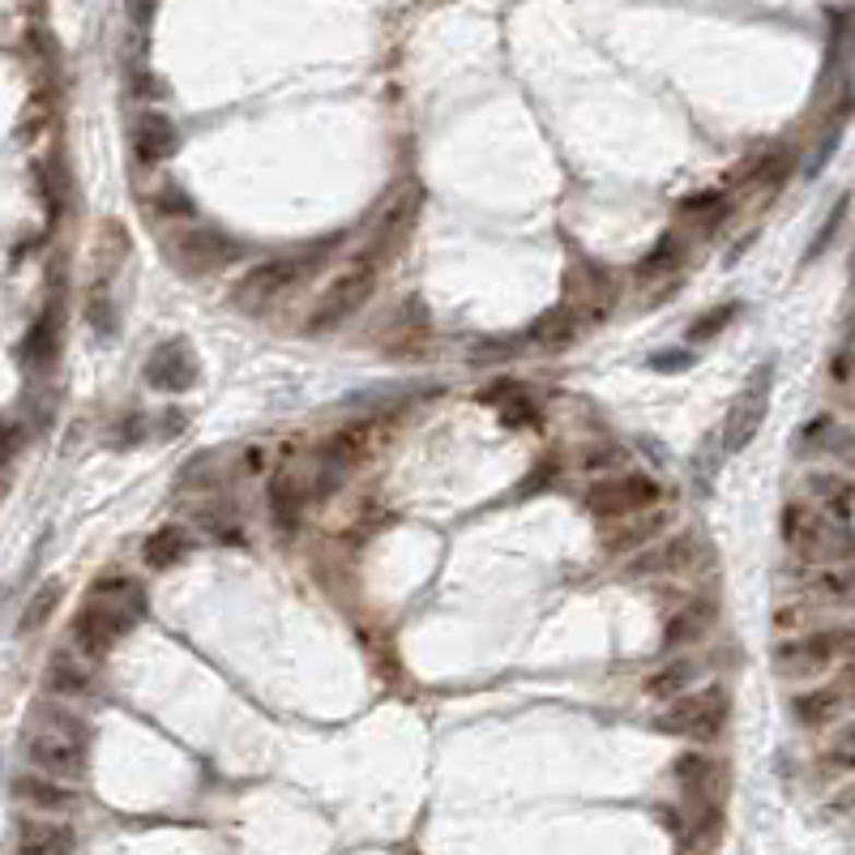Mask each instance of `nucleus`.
Here are the masks:
<instances>
[{
	"label": "nucleus",
	"instance_id": "1",
	"mask_svg": "<svg viewBox=\"0 0 855 855\" xmlns=\"http://www.w3.org/2000/svg\"><path fill=\"white\" fill-rule=\"evenodd\" d=\"M146 611H151V595H146L142 582H133V578H107V582L91 586V599L78 607L69 638H73V646L86 654V658H103Z\"/></svg>",
	"mask_w": 855,
	"mask_h": 855
},
{
	"label": "nucleus",
	"instance_id": "2",
	"mask_svg": "<svg viewBox=\"0 0 855 855\" xmlns=\"http://www.w3.org/2000/svg\"><path fill=\"white\" fill-rule=\"evenodd\" d=\"M339 245V236L334 240H317V245H304L300 252H287V257H270V261H261V265H252L249 274L231 287V304L240 308V312H265V308H274V304L283 300V296H292L300 283H308L325 261H330V249Z\"/></svg>",
	"mask_w": 855,
	"mask_h": 855
},
{
	"label": "nucleus",
	"instance_id": "3",
	"mask_svg": "<svg viewBox=\"0 0 855 855\" xmlns=\"http://www.w3.org/2000/svg\"><path fill=\"white\" fill-rule=\"evenodd\" d=\"M783 544L808 565H852L855 531L847 518L826 513L821 504H787L783 509Z\"/></svg>",
	"mask_w": 855,
	"mask_h": 855
},
{
	"label": "nucleus",
	"instance_id": "4",
	"mask_svg": "<svg viewBox=\"0 0 855 855\" xmlns=\"http://www.w3.org/2000/svg\"><path fill=\"white\" fill-rule=\"evenodd\" d=\"M377 274H381L377 265H368V261L352 257V265H347V270H339V274L325 283V292L312 300L304 330H308V334H330V330L347 325L355 312L372 300V292H377Z\"/></svg>",
	"mask_w": 855,
	"mask_h": 855
},
{
	"label": "nucleus",
	"instance_id": "5",
	"mask_svg": "<svg viewBox=\"0 0 855 855\" xmlns=\"http://www.w3.org/2000/svg\"><path fill=\"white\" fill-rule=\"evenodd\" d=\"M852 651L855 629H812V633H800V638L774 646V672L787 680H808V676H821L834 663L852 658Z\"/></svg>",
	"mask_w": 855,
	"mask_h": 855
},
{
	"label": "nucleus",
	"instance_id": "6",
	"mask_svg": "<svg viewBox=\"0 0 855 855\" xmlns=\"http://www.w3.org/2000/svg\"><path fill=\"white\" fill-rule=\"evenodd\" d=\"M26 757L39 774L73 783L86 774V727L78 719H56L51 727H39L26 740Z\"/></svg>",
	"mask_w": 855,
	"mask_h": 855
},
{
	"label": "nucleus",
	"instance_id": "7",
	"mask_svg": "<svg viewBox=\"0 0 855 855\" xmlns=\"http://www.w3.org/2000/svg\"><path fill=\"white\" fill-rule=\"evenodd\" d=\"M727 689L723 685H705V689H693L676 702H667V710L654 719L658 732L667 736H689V740H714L727 723Z\"/></svg>",
	"mask_w": 855,
	"mask_h": 855
},
{
	"label": "nucleus",
	"instance_id": "8",
	"mask_svg": "<svg viewBox=\"0 0 855 855\" xmlns=\"http://www.w3.org/2000/svg\"><path fill=\"white\" fill-rule=\"evenodd\" d=\"M419 214H424V189L419 185H411L403 189L394 202L385 205V214L377 218V227L368 231V240L359 245V261H368V265H390L399 252L411 245V236H415V227H419Z\"/></svg>",
	"mask_w": 855,
	"mask_h": 855
},
{
	"label": "nucleus",
	"instance_id": "9",
	"mask_svg": "<svg viewBox=\"0 0 855 855\" xmlns=\"http://www.w3.org/2000/svg\"><path fill=\"white\" fill-rule=\"evenodd\" d=\"M770 381H774V359H765L761 368H753V377L745 381V390L732 399L727 415H723V428H719V446L723 453H745L753 446V437L765 424V411H770Z\"/></svg>",
	"mask_w": 855,
	"mask_h": 855
},
{
	"label": "nucleus",
	"instance_id": "10",
	"mask_svg": "<svg viewBox=\"0 0 855 855\" xmlns=\"http://www.w3.org/2000/svg\"><path fill=\"white\" fill-rule=\"evenodd\" d=\"M236 257H240V245H236L223 227H210V223H189V227L171 240V261H176V270H185L189 278L218 274V270H227Z\"/></svg>",
	"mask_w": 855,
	"mask_h": 855
},
{
	"label": "nucleus",
	"instance_id": "11",
	"mask_svg": "<svg viewBox=\"0 0 855 855\" xmlns=\"http://www.w3.org/2000/svg\"><path fill=\"white\" fill-rule=\"evenodd\" d=\"M654 501H658V484H654L651 475H642V471L607 475V479H599V484H591V488H586V497H582V504H586L595 518H604V522L633 518V513L651 509Z\"/></svg>",
	"mask_w": 855,
	"mask_h": 855
},
{
	"label": "nucleus",
	"instance_id": "12",
	"mask_svg": "<svg viewBox=\"0 0 855 855\" xmlns=\"http://www.w3.org/2000/svg\"><path fill=\"white\" fill-rule=\"evenodd\" d=\"M142 372H146V385L158 390V394H185V390L198 385L202 364H198L189 339H167V343H158L146 355V368Z\"/></svg>",
	"mask_w": 855,
	"mask_h": 855
},
{
	"label": "nucleus",
	"instance_id": "13",
	"mask_svg": "<svg viewBox=\"0 0 855 855\" xmlns=\"http://www.w3.org/2000/svg\"><path fill=\"white\" fill-rule=\"evenodd\" d=\"M616 274H607L604 265H591V261H578L565 278V304L582 317V321H599L607 308L616 304Z\"/></svg>",
	"mask_w": 855,
	"mask_h": 855
},
{
	"label": "nucleus",
	"instance_id": "14",
	"mask_svg": "<svg viewBox=\"0 0 855 855\" xmlns=\"http://www.w3.org/2000/svg\"><path fill=\"white\" fill-rule=\"evenodd\" d=\"M672 774H676V783L685 787V796L693 800V808L719 805V796H723V783H727V774H723V761H719V757H710V753H702V749L676 757Z\"/></svg>",
	"mask_w": 855,
	"mask_h": 855
},
{
	"label": "nucleus",
	"instance_id": "15",
	"mask_svg": "<svg viewBox=\"0 0 855 855\" xmlns=\"http://www.w3.org/2000/svg\"><path fill=\"white\" fill-rule=\"evenodd\" d=\"M667 522H672V513L667 509H642V513H633V518H620V522H611L604 535V548L611 556H629V553H638V548H646V544H654L663 531H667Z\"/></svg>",
	"mask_w": 855,
	"mask_h": 855
},
{
	"label": "nucleus",
	"instance_id": "16",
	"mask_svg": "<svg viewBox=\"0 0 855 855\" xmlns=\"http://www.w3.org/2000/svg\"><path fill=\"white\" fill-rule=\"evenodd\" d=\"M698 553H702L698 535H672L658 548H646L638 560H629V573L633 578H646V573H689L702 560Z\"/></svg>",
	"mask_w": 855,
	"mask_h": 855
},
{
	"label": "nucleus",
	"instance_id": "17",
	"mask_svg": "<svg viewBox=\"0 0 855 855\" xmlns=\"http://www.w3.org/2000/svg\"><path fill=\"white\" fill-rule=\"evenodd\" d=\"M44 685L56 698H86L95 689V658H86L82 651H56L48 658Z\"/></svg>",
	"mask_w": 855,
	"mask_h": 855
},
{
	"label": "nucleus",
	"instance_id": "18",
	"mask_svg": "<svg viewBox=\"0 0 855 855\" xmlns=\"http://www.w3.org/2000/svg\"><path fill=\"white\" fill-rule=\"evenodd\" d=\"M685 257H689V240H685L680 231L658 236L651 249L642 252V261L633 265V283H638V287H651V283H667V278H676V274H680V265H685Z\"/></svg>",
	"mask_w": 855,
	"mask_h": 855
},
{
	"label": "nucleus",
	"instance_id": "19",
	"mask_svg": "<svg viewBox=\"0 0 855 855\" xmlns=\"http://www.w3.org/2000/svg\"><path fill=\"white\" fill-rule=\"evenodd\" d=\"M852 705L855 702L847 698L843 680H830V685H817V689H808V693H796L792 714H796L805 727H830V723H839Z\"/></svg>",
	"mask_w": 855,
	"mask_h": 855
},
{
	"label": "nucleus",
	"instance_id": "20",
	"mask_svg": "<svg viewBox=\"0 0 855 855\" xmlns=\"http://www.w3.org/2000/svg\"><path fill=\"white\" fill-rule=\"evenodd\" d=\"M578 334H582V317H578L569 304H556V308L539 312V317L531 321V330L522 334V343H531V347H539V352H565Z\"/></svg>",
	"mask_w": 855,
	"mask_h": 855
},
{
	"label": "nucleus",
	"instance_id": "21",
	"mask_svg": "<svg viewBox=\"0 0 855 855\" xmlns=\"http://www.w3.org/2000/svg\"><path fill=\"white\" fill-rule=\"evenodd\" d=\"M800 453L805 458L826 453V458H839V462H852L855 466V432L847 424H839L834 415H817L800 432Z\"/></svg>",
	"mask_w": 855,
	"mask_h": 855
},
{
	"label": "nucleus",
	"instance_id": "22",
	"mask_svg": "<svg viewBox=\"0 0 855 855\" xmlns=\"http://www.w3.org/2000/svg\"><path fill=\"white\" fill-rule=\"evenodd\" d=\"M698 680H702V658H693V654L667 658V663H658V672L646 676V698H654V702H676V698L693 693Z\"/></svg>",
	"mask_w": 855,
	"mask_h": 855
},
{
	"label": "nucleus",
	"instance_id": "23",
	"mask_svg": "<svg viewBox=\"0 0 855 855\" xmlns=\"http://www.w3.org/2000/svg\"><path fill=\"white\" fill-rule=\"evenodd\" d=\"M73 852V830L44 817H22L17 821V855H69Z\"/></svg>",
	"mask_w": 855,
	"mask_h": 855
},
{
	"label": "nucleus",
	"instance_id": "24",
	"mask_svg": "<svg viewBox=\"0 0 855 855\" xmlns=\"http://www.w3.org/2000/svg\"><path fill=\"white\" fill-rule=\"evenodd\" d=\"M133 151L142 163H163L180 151V133L176 124L163 116V111H146L138 124H133Z\"/></svg>",
	"mask_w": 855,
	"mask_h": 855
},
{
	"label": "nucleus",
	"instance_id": "25",
	"mask_svg": "<svg viewBox=\"0 0 855 855\" xmlns=\"http://www.w3.org/2000/svg\"><path fill=\"white\" fill-rule=\"evenodd\" d=\"M60 352V304H48L44 317L31 325L26 343H22V359L35 368V372H48Z\"/></svg>",
	"mask_w": 855,
	"mask_h": 855
},
{
	"label": "nucleus",
	"instance_id": "26",
	"mask_svg": "<svg viewBox=\"0 0 855 855\" xmlns=\"http://www.w3.org/2000/svg\"><path fill=\"white\" fill-rule=\"evenodd\" d=\"M189 553H193V531L180 526V522L158 526V531L146 535V544H142V560L151 569H171V565H180Z\"/></svg>",
	"mask_w": 855,
	"mask_h": 855
},
{
	"label": "nucleus",
	"instance_id": "27",
	"mask_svg": "<svg viewBox=\"0 0 855 855\" xmlns=\"http://www.w3.org/2000/svg\"><path fill=\"white\" fill-rule=\"evenodd\" d=\"M13 792H17L22 805L44 808V812H64V808L78 805V792L69 783H60V779H48V774H22L13 783Z\"/></svg>",
	"mask_w": 855,
	"mask_h": 855
},
{
	"label": "nucleus",
	"instance_id": "28",
	"mask_svg": "<svg viewBox=\"0 0 855 855\" xmlns=\"http://www.w3.org/2000/svg\"><path fill=\"white\" fill-rule=\"evenodd\" d=\"M808 595L826 599V604H852L855 599V565H821V573H812Z\"/></svg>",
	"mask_w": 855,
	"mask_h": 855
},
{
	"label": "nucleus",
	"instance_id": "29",
	"mask_svg": "<svg viewBox=\"0 0 855 855\" xmlns=\"http://www.w3.org/2000/svg\"><path fill=\"white\" fill-rule=\"evenodd\" d=\"M808 492H812V501L821 504L826 513L852 518V504H855L852 479H843V475H808Z\"/></svg>",
	"mask_w": 855,
	"mask_h": 855
},
{
	"label": "nucleus",
	"instance_id": "30",
	"mask_svg": "<svg viewBox=\"0 0 855 855\" xmlns=\"http://www.w3.org/2000/svg\"><path fill=\"white\" fill-rule=\"evenodd\" d=\"M727 193H719V189H710V193H693L689 202L680 205V218L685 223H693V231H714L723 218H727Z\"/></svg>",
	"mask_w": 855,
	"mask_h": 855
},
{
	"label": "nucleus",
	"instance_id": "31",
	"mask_svg": "<svg viewBox=\"0 0 855 855\" xmlns=\"http://www.w3.org/2000/svg\"><path fill=\"white\" fill-rule=\"evenodd\" d=\"M714 620V607L710 604H693L685 607V611H676L672 620H667V629H663V642L667 646H685V642H698L705 633V625Z\"/></svg>",
	"mask_w": 855,
	"mask_h": 855
},
{
	"label": "nucleus",
	"instance_id": "32",
	"mask_svg": "<svg viewBox=\"0 0 855 855\" xmlns=\"http://www.w3.org/2000/svg\"><path fill=\"white\" fill-rule=\"evenodd\" d=\"M154 214L167 218V223H198V205L193 198L180 189V185H158V193L151 198Z\"/></svg>",
	"mask_w": 855,
	"mask_h": 855
},
{
	"label": "nucleus",
	"instance_id": "33",
	"mask_svg": "<svg viewBox=\"0 0 855 855\" xmlns=\"http://www.w3.org/2000/svg\"><path fill=\"white\" fill-rule=\"evenodd\" d=\"M60 595H64L60 582H44V586L35 591V599L26 604V611H22V625H17V629H22V633H39V629L51 620V611L60 607Z\"/></svg>",
	"mask_w": 855,
	"mask_h": 855
},
{
	"label": "nucleus",
	"instance_id": "34",
	"mask_svg": "<svg viewBox=\"0 0 855 855\" xmlns=\"http://www.w3.org/2000/svg\"><path fill=\"white\" fill-rule=\"evenodd\" d=\"M736 312H740V304H714V308H705L702 317H693L689 321V343H710V339H719L732 321H736Z\"/></svg>",
	"mask_w": 855,
	"mask_h": 855
},
{
	"label": "nucleus",
	"instance_id": "35",
	"mask_svg": "<svg viewBox=\"0 0 855 855\" xmlns=\"http://www.w3.org/2000/svg\"><path fill=\"white\" fill-rule=\"evenodd\" d=\"M821 761H826V770H843V774H852L855 770V719L852 723H843V727L830 736V745L821 749Z\"/></svg>",
	"mask_w": 855,
	"mask_h": 855
},
{
	"label": "nucleus",
	"instance_id": "36",
	"mask_svg": "<svg viewBox=\"0 0 855 855\" xmlns=\"http://www.w3.org/2000/svg\"><path fill=\"white\" fill-rule=\"evenodd\" d=\"M214 479H218V458H214V453H198L193 462H185V466H180L176 488L198 492V488H214Z\"/></svg>",
	"mask_w": 855,
	"mask_h": 855
},
{
	"label": "nucleus",
	"instance_id": "37",
	"mask_svg": "<svg viewBox=\"0 0 855 855\" xmlns=\"http://www.w3.org/2000/svg\"><path fill=\"white\" fill-rule=\"evenodd\" d=\"M497 411H501L504 428H535V424H539V403H535L526 390H518L513 399H504Z\"/></svg>",
	"mask_w": 855,
	"mask_h": 855
},
{
	"label": "nucleus",
	"instance_id": "38",
	"mask_svg": "<svg viewBox=\"0 0 855 855\" xmlns=\"http://www.w3.org/2000/svg\"><path fill=\"white\" fill-rule=\"evenodd\" d=\"M86 317L99 334H116V308H111V296H107V283L91 287V300H86Z\"/></svg>",
	"mask_w": 855,
	"mask_h": 855
},
{
	"label": "nucleus",
	"instance_id": "39",
	"mask_svg": "<svg viewBox=\"0 0 855 855\" xmlns=\"http://www.w3.org/2000/svg\"><path fill=\"white\" fill-rule=\"evenodd\" d=\"M830 377H834V385L855 390V330L839 343V352L830 355Z\"/></svg>",
	"mask_w": 855,
	"mask_h": 855
},
{
	"label": "nucleus",
	"instance_id": "40",
	"mask_svg": "<svg viewBox=\"0 0 855 855\" xmlns=\"http://www.w3.org/2000/svg\"><path fill=\"white\" fill-rule=\"evenodd\" d=\"M556 475H560V462H556V458H544V462L518 484V492H522V497H535V492H544L548 484H556Z\"/></svg>",
	"mask_w": 855,
	"mask_h": 855
},
{
	"label": "nucleus",
	"instance_id": "41",
	"mask_svg": "<svg viewBox=\"0 0 855 855\" xmlns=\"http://www.w3.org/2000/svg\"><path fill=\"white\" fill-rule=\"evenodd\" d=\"M843 214H847V198H839V202H834V210H830V218H826V223H821V231L812 236V245H808V261L826 252V245L834 240V231H839V223H843Z\"/></svg>",
	"mask_w": 855,
	"mask_h": 855
},
{
	"label": "nucleus",
	"instance_id": "42",
	"mask_svg": "<svg viewBox=\"0 0 855 855\" xmlns=\"http://www.w3.org/2000/svg\"><path fill=\"white\" fill-rule=\"evenodd\" d=\"M22 446V424L13 415H0V462H9Z\"/></svg>",
	"mask_w": 855,
	"mask_h": 855
},
{
	"label": "nucleus",
	"instance_id": "43",
	"mask_svg": "<svg viewBox=\"0 0 855 855\" xmlns=\"http://www.w3.org/2000/svg\"><path fill=\"white\" fill-rule=\"evenodd\" d=\"M689 364H693V352H676V347L651 355V368H658V372H680V368H689Z\"/></svg>",
	"mask_w": 855,
	"mask_h": 855
},
{
	"label": "nucleus",
	"instance_id": "44",
	"mask_svg": "<svg viewBox=\"0 0 855 855\" xmlns=\"http://www.w3.org/2000/svg\"><path fill=\"white\" fill-rule=\"evenodd\" d=\"M518 390H522V385H518V381H497V385H492V390H479V403H484V406H488V403H492V406H501L504 399H513V394H518Z\"/></svg>",
	"mask_w": 855,
	"mask_h": 855
},
{
	"label": "nucleus",
	"instance_id": "45",
	"mask_svg": "<svg viewBox=\"0 0 855 855\" xmlns=\"http://www.w3.org/2000/svg\"><path fill=\"white\" fill-rule=\"evenodd\" d=\"M625 462V453L620 450H595V453H586V466L591 471H604V466H620Z\"/></svg>",
	"mask_w": 855,
	"mask_h": 855
},
{
	"label": "nucleus",
	"instance_id": "46",
	"mask_svg": "<svg viewBox=\"0 0 855 855\" xmlns=\"http://www.w3.org/2000/svg\"><path fill=\"white\" fill-rule=\"evenodd\" d=\"M154 4H158V0H129V13H133V22H138V26H146V22H151Z\"/></svg>",
	"mask_w": 855,
	"mask_h": 855
},
{
	"label": "nucleus",
	"instance_id": "47",
	"mask_svg": "<svg viewBox=\"0 0 855 855\" xmlns=\"http://www.w3.org/2000/svg\"><path fill=\"white\" fill-rule=\"evenodd\" d=\"M834 812H843V817H855V787H847L839 800H834Z\"/></svg>",
	"mask_w": 855,
	"mask_h": 855
},
{
	"label": "nucleus",
	"instance_id": "48",
	"mask_svg": "<svg viewBox=\"0 0 855 855\" xmlns=\"http://www.w3.org/2000/svg\"><path fill=\"white\" fill-rule=\"evenodd\" d=\"M839 680H843V689H847V698H852V702H855V658H852V663H847V667H843V676H839Z\"/></svg>",
	"mask_w": 855,
	"mask_h": 855
}]
</instances>
